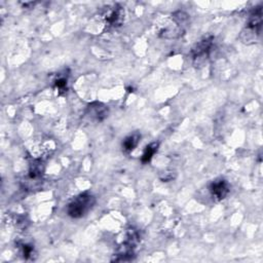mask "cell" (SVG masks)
<instances>
[{
	"instance_id": "6da1fadb",
	"label": "cell",
	"mask_w": 263,
	"mask_h": 263,
	"mask_svg": "<svg viewBox=\"0 0 263 263\" xmlns=\"http://www.w3.org/2000/svg\"><path fill=\"white\" fill-rule=\"evenodd\" d=\"M262 29V8L256 7L249 16L246 27L241 30L239 38L242 43L250 45L256 43L261 35Z\"/></svg>"
},
{
	"instance_id": "7a4b0ae2",
	"label": "cell",
	"mask_w": 263,
	"mask_h": 263,
	"mask_svg": "<svg viewBox=\"0 0 263 263\" xmlns=\"http://www.w3.org/2000/svg\"><path fill=\"white\" fill-rule=\"evenodd\" d=\"M96 204V197L89 192H83L74 197L67 205V214L71 218L79 219L87 215V213Z\"/></svg>"
},
{
	"instance_id": "3957f363",
	"label": "cell",
	"mask_w": 263,
	"mask_h": 263,
	"mask_svg": "<svg viewBox=\"0 0 263 263\" xmlns=\"http://www.w3.org/2000/svg\"><path fill=\"white\" fill-rule=\"evenodd\" d=\"M214 44V37H206L197 42L191 50L192 64L195 68H201L205 66L210 59L212 47Z\"/></svg>"
},
{
	"instance_id": "277c9868",
	"label": "cell",
	"mask_w": 263,
	"mask_h": 263,
	"mask_svg": "<svg viewBox=\"0 0 263 263\" xmlns=\"http://www.w3.org/2000/svg\"><path fill=\"white\" fill-rule=\"evenodd\" d=\"M124 9L119 4H114L105 7L103 11V17L107 29H114L122 25L124 21Z\"/></svg>"
},
{
	"instance_id": "5b68a950",
	"label": "cell",
	"mask_w": 263,
	"mask_h": 263,
	"mask_svg": "<svg viewBox=\"0 0 263 263\" xmlns=\"http://www.w3.org/2000/svg\"><path fill=\"white\" fill-rule=\"evenodd\" d=\"M209 190L211 192L212 197L215 200L220 201V200H223L226 198V196L230 192V186L226 180L217 179L210 184Z\"/></svg>"
},
{
	"instance_id": "8992f818",
	"label": "cell",
	"mask_w": 263,
	"mask_h": 263,
	"mask_svg": "<svg viewBox=\"0 0 263 263\" xmlns=\"http://www.w3.org/2000/svg\"><path fill=\"white\" fill-rule=\"evenodd\" d=\"M85 114L95 121H103L105 118L108 117L109 114V109L108 107L101 103V102H92L90 103L85 111Z\"/></svg>"
},
{
	"instance_id": "52a82bcc",
	"label": "cell",
	"mask_w": 263,
	"mask_h": 263,
	"mask_svg": "<svg viewBox=\"0 0 263 263\" xmlns=\"http://www.w3.org/2000/svg\"><path fill=\"white\" fill-rule=\"evenodd\" d=\"M140 139H141V135L138 134V133H135V134H132V135L127 136L122 142L123 151L125 153L132 152L138 146V144L140 142Z\"/></svg>"
},
{
	"instance_id": "ba28073f",
	"label": "cell",
	"mask_w": 263,
	"mask_h": 263,
	"mask_svg": "<svg viewBox=\"0 0 263 263\" xmlns=\"http://www.w3.org/2000/svg\"><path fill=\"white\" fill-rule=\"evenodd\" d=\"M157 149H158V143L156 142H153L151 144H149L148 146H146L143 154H142V157H141V161L142 163H148L153 155L157 152Z\"/></svg>"
},
{
	"instance_id": "9c48e42d",
	"label": "cell",
	"mask_w": 263,
	"mask_h": 263,
	"mask_svg": "<svg viewBox=\"0 0 263 263\" xmlns=\"http://www.w3.org/2000/svg\"><path fill=\"white\" fill-rule=\"evenodd\" d=\"M21 251H22V255L25 259H29V258H33L34 255V247L31 243H21L20 245Z\"/></svg>"
},
{
	"instance_id": "30bf717a",
	"label": "cell",
	"mask_w": 263,
	"mask_h": 263,
	"mask_svg": "<svg viewBox=\"0 0 263 263\" xmlns=\"http://www.w3.org/2000/svg\"><path fill=\"white\" fill-rule=\"evenodd\" d=\"M176 178V172L173 170H164L159 173V179L163 182L172 181Z\"/></svg>"
},
{
	"instance_id": "8fae6325",
	"label": "cell",
	"mask_w": 263,
	"mask_h": 263,
	"mask_svg": "<svg viewBox=\"0 0 263 263\" xmlns=\"http://www.w3.org/2000/svg\"><path fill=\"white\" fill-rule=\"evenodd\" d=\"M67 78L65 77V76H61V77H59L58 79H55V81H54V86H55V88L58 89V90H60V91H63V90H65L66 88H67Z\"/></svg>"
}]
</instances>
